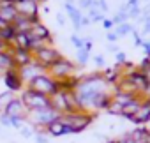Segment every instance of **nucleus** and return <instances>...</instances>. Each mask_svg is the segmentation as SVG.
<instances>
[{"label":"nucleus","mask_w":150,"mask_h":143,"mask_svg":"<svg viewBox=\"0 0 150 143\" xmlns=\"http://www.w3.org/2000/svg\"><path fill=\"white\" fill-rule=\"evenodd\" d=\"M13 48H20V50H28L30 51V35L27 32H16L14 39H13Z\"/></svg>","instance_id":"nucleus-22"},{"label":"nucleus","mask_w":150,"mask_h":143,"mask_svg":"<svg viewBox=\"0 0 150 143\" xmlns=\"http://www.w3.org/2000/svg\"><path fill=\"white\" fill-rule=\"evenodd\" d=\"M106 143H118V141H117V139H108Z\"/></svg>","instance_id":"nucleus-50"},{"label":"nucleus","mask_w":150,"mask_h":143,"mask_svg":"<svg viewBox=\"0 0 150 143\" xmlns=\"http://www.w3.org/2000/svg\"><path fill=\"white\" fill-rule=\"evenodd\" d=\"M20 134H21L23 138H34L35 131H34V127H30V125H23V127L20 129Z\"/></svg>","instance_id":"nucleus-32"},{"label":"nucleus","mask_w":150,"mask_h":143,"mask_svg":"<svg viewBox=\"0 0 150 143\" xmlns=\"http://www.w3.org/2000/svg\"><path fill=\"white\" fill-rule=\"evenodd\" d=\"M115 60H117V64H118V65H124V64L127 62V57H125V53H124V51H118V53L115 55Z\"/></svg>","instance_id":"nucleus-37"},{"label":"nucleus","mask_w":150,"mask_h":143,"mask_svg":"<svg viewBox=\"0 0 150 143\" xmlns=\"http://www.w3.org/2000/svg\"><path fill=\"white\" fill-rule=\"evenodd\" d=\"M50 101H51V108L55 110V111H58L60 115H64V113H69V106H67V101H65V96H64V92H57V94H53L51 97H50Z\"/></svg>","instance_id":"nucleus-18"},{"label":"nucleus","mask_w":150,"mask_h":143,"mask_svg":"<svg viewBox=\"0 0 150 143\" xmlns=\"http://www.w3.org/2000/svg\"><path fill=\"white\" fill-rule=\"evenodd\" d=\"M92 60L97 67H104V57L103 55H96V57H92Z\"/></svg>","instance_id":"nucleus-40"},{"label":"nucleus","mask_w":150,"mask_h":143,"mask_svg":"<svg viewBox=\"0 0 150 143\" xmlns=\"http://www.w3.org/2000/svg\"><path fill=\"white\" fill-rule=\"evenodd\" d=\"M9 120H11V127H14V129H18V131L27 124V122H25L23 118H20V117H9Z\"/></svg>","instance_id":"nucleus-30"},{"label":"nucleus","mask_w":150,"mask_h":143,"mask_svg":"<svg viewBox=\"0 0 150 143\" xmlns=\"http://www.w3.org/2000/svg\"><path fill=\"white\" fill-rule=\"evenodd\" d=\"M14 97H16V94H14V92H11V90H6V92L0 94V113H6L7 106L13 103V99H14Z\"/></svg>","instance_id":"nucleus-25"},{"label":"nucleus","mask_w":150,"mask_h":143,"mask_svg":"<svg viewBox=\"0 0 150 143\" xmlns=\"http://www.w3.org/2000/svg\"><path fill=\"white\" fill-rule=\"evenodd\" d=\"M44 132H46L50 138H60V136H65V134H72L71 127L64 125L60 120H55V122H51V124H50V125L44 129Z\"/></svg>","instance_id":"nucleus-16"},{"label":"nucleus","mask_w":150,"mask_h":143,"mask_svg":"<svg viewBox=\"0 0 150 143\" xmlns=\"http://www.w3.org/2000/svg\"><path fill=\"white\" fill-rule=\"evenodd\" d=\"M71 42L74 44V48H76V50H80V48H83L85 39H81V37H78L76 34H74V35H71Z\"/></svg>","instance_id":"nucleus-34"},{"label":"nucleus","mask_w":150,"mask_h":143,"mask_svg":"<svg viewBox=\"0 0 150 143\" xmlns=\"http://www.w3.org/2000/svg\"><path fill=\"white\" fill-rule=\"evenodd\" d=\"M134 97H139V96H134V94H129V92H122V90H115L113 92V101L118 103V104H122V106H125L127 103H131Z\"/></svg>","instance_id":"nucleus-24"},{"label":"nucleus","mask_w":150,"mask_h":143,"mask_svg":"<svg viewBox=\"0 0 150 143\" xmlns=\"http://www.w3.org/2000/svg\"><path fill=\"white\" fill-rule=\"evenodd\" d=\"M139 16H141V7H139V6L131 7V11H129V20H138Z\"/></svg>","instance_id":"nucleus-36"},{"label":"nucleus","mask_w":150,"mask_h":143,"mask_svg":"<svg viewBox=\"0 0 150 143\" xmlns=\"http://www.w3.org/2000/svg\"><path fill=\"white\" fill-rule=\"evenodd\" d=\"M122 108H124L122 104H118V103L111 101V104L108 106V110H106V111H108L110 115H117V117H120V115H122Z\"/></svg>","instance_id":"nucleus-29"},{"label":"nucleus","mask_w":150,"mask_h":143,"mask_svg":"<svg viewBox=\"0 0 150 143\" xmlns=\"http://www.w3.org/2000/svg\"><path fill=\"white\" fill-rule=\"evenodd\" d=\"M6 27H9V23H7V21H4L2 18H0V30H4Z\"/></svg>","instance_id":"nucleus-48"},{"label":"nucleus","mask_w":150,"mask_h":143,"mask_svg":"<svg viewBox=\"0 0 150 143\" xmlns=\"http://www.w3.org/2000/svg\"><path fill=\"white\" fill-rule=\"evenodd\" d=\"M90 23H92V20H90L88 16H83V18H81V27H88Z\"/></svg>","instance_id":"nucleus-46"},{"label":"nucleus","mask_w":150,"mask_h":143,"mask_svg":"<svg viewBox=\"0 0 150 143\" xmlns=\"http://www.w3.org/2000/svg\"><path fill=\"white\" fill-rule=\"evenodd\" d=\"M92 6H94V0H78V6L76 7L83 13V11H88Z\"/></svg>","instance_id":"nucleus-31"},{"label":"nucleus","mask_w":150,"mask_h":143,"mask_svg":"<svg viewBox=\"0 0 150 143\" xmlns=\"http://www.w3.org/2000/svg\"><path fill=\"white\" fill-rule=\"evenodd\" d=\"M28 35L34 37V39H42V41H46L48 44L53 46V35H51V32H50V28H48L46 25H42L41 21H37V23L30 28Z\"/></svg>","instance_id":"nucleus-12"},{"label":"nucleus","mask_w":150,"mask_h":143,"mask_svg":"<svg viewBox=\"0 0 150 143\" xmlns=\"http://www.w3.org/2000/svg\"><path fill=\"white\" fill-rule=\"evenodd\" d=\"M139 97H141L143 101H150V83H148V85L143 88V92L139 94Z\"/></svg>","instance_id":"nucleus-39"},{"label":"nucleus","mask_w":150,"mask_h":143,"mask_svg":"<svg viewBox=\"0 0 150 143\" xmlns=\"http://www.w3.org/2000/svg\"><path fill=\"white\" fill-rule=\"evenodd\" d=\"M76 71H78V64H74V62H71L69 58L62 57L60 60H57L53 65L48 67V74H50L53 80L60 81V80H67V78L76 76Z\"/></svg>","instance_id":"nucleus-4"},{"label":"nucleus","mask_w":150,"mask_h":143,"mask_svg":"<svg viewBox=\"0 0 150 143\" xmlns=\"http://www.w3.org/2000/svg\"><path fill=\"white\" fill-rule=\"evenodd\" d=\"M94 118H96V115L87 113V111H80V110L78 111H72V113H64V115L58 117V120L64 125L71 127L72 134H80L81 131H85L94 122Z\"/></svg>","instance_id":"nucleus-3"},{"label":"nucleus","mask_w":150,"mask_h":143,"mask_svg":"<svg viewBox=\"0 0 150 143\" xmlns=\"http://www.w3.org/2000/svg\"><path fill=\"white\" fill-rule=\"evenodd\" d=\"M37 21H41L39 16H37V18H28V16H21V14H18L16 20H14V23H13V27H14L16 32H27V34H28L30 28H32Z\"/></svg>","instance_id":"nucleus-15"},{"label":"nucleus","mask_w":150,"mask_h":143,"mask_svg":"<svg viewBox=\"0 0 150 143\" xmlns=\"http://www.w3.org/2000/svg\"><path fill=\"white\" fill-rule=\"evenodd\" d=\"M44 73H48V69H46L44 65H41L39 62H35V60H32L30 64H27V65H23V67H18V74H20V78L23 80L25 85H28L34 78H37V76L44 74Z\"/></svg>","instance_id":"nucleus-8"},{"label":"nucleus","mask_w":150,"mask_h":143,"mask_svg":"<svg viewBox=\"0 0 150 143\" xmlns=\"http://www.w3.org/2000/svg\"><path fill=\"white\" fill-rule=\"evenodd\" d=\"M129 134H131V138H132L136 143H146L148 131H146V127H145V125H138L136 129L129 131Z\"/></svg>","instance_id":"nucleus-23"},{"label":"nucleus","mask_w":150,"mask_h":143,"mask_svg":"<svg viewBox=\"0 0 150 143\" xmlns=\"http://www.w3.org/2000/svg\"><path fill=\"white\" fill-rule=\"evenodd\" d=\"M131 122H134V124H138V125H145V124L150 122V101H143V103H141L138 113L131 118Z\"/></svg>","instance_id":"nucleus-17"},{"label":"nucleus","mask_w":150,"mask_h":143,"mask_svg":"<svg viewBox=\"0 0 150 143\" xmlns=\"http://www.w3.org/2000/svg\"><path fill=\"white\" fill-rule=\"evenodd\" d=\"M16 16H18V13H16L14 4L9 2V0H0V18L4 21H7L9 25H13Z\"/></svg>","instance_id":"nucleus-14"},{"label":"nucleus","mask_w":150,"mask_h":143,"mask_svg":"<svg viewBox=\"0 0 150 143\" xmlns=\"http://www.w3.org/2000/svg\"><path fill=\"white\" fill-rule=\"evenodd\" d=\"M64 9L67 11V16H69V20H71V23L74 25V30L80 32V30L83 28V27H81V18H83V13H81L76 6H74V2H69V0L64 4Z\"/></svg>","instance_id":"nucleus-11"},{"label":"nucleus","mask_w":150,"mask_h":143,"mask_svg":"<svg viewBox=\"0 0 150 143\" xmlns=\"http://www.w3.org/2000/svg\"><path fill=\"white\" fill-rule=\"evenodd\" d=\"M14 7H16V13L21 16H28V18L39 16V4L35 0H18Z\"/></svg>","instance_id":"nucleus-9"},{"label":"nucleus","mask_w":150,"mask_h":143,"mask_svg":"<svg viewBox=\"0 0 150 143\" xmlns=\"http://www.w3.org/2000/svg\"><path fill=\"white\" fill-rule=\"evenodd\" d=\"M13 69H18L14 60H13V51H2L0 50V73L6 74L7 71H13Z\"/></svg>","instance_id":"nucleus-20"},{"label":"nucleus","mask_w":150,"mask_h":143,"mask_svg":"<svg viewBox=\"0 0 150 143\" xmlns=\"http://www.w3.org/2000/svg\"><path fill=\"white\" fill-rule=\"evenodd\" d=\"M90 60V51H87L85 48H80L76 50V62H78V67H85Z\"/></svg>","instance_id":"nucleus-27"},{"label":"nucleus","mask_w":150,"mask_h":143,"mask_svg":"<svg viewBox=\"0 0 150 143\" xmlns=\"http://www.w3.org/2000/svg\"><path fill=\"white\" fill-rule=\"evenodd\" d=\"M127 4H129V7H136L139 4V0H127Z\"/></svg>","instance_id":"nucleus-47"},{"label":"nucleus","mask_w":150,"mask_h":143,"mask_svg":"<svg viewBox=\"0 0 150 143\" xmlns=\"http://www.w3.org/2000/svg\"><path fill=\"white\" fill-rule=\"evenodd\" d=\"M134 28H136L134 25H131L129 21H125V23H120V25H117V27H115V34H117L118 37H125V35L132 34V30H134Z\"/></svg>","instance_id":"nucleus-26"},{"label":"nucleus","mask_w":150,"mask_h":143,"mask_svg":"<svg viewBox=\"0 0 150 143\" xmlns=\"http://www.w3.org/2000/svg\"><path fill=\"white\" fill-rule=\"evenodd\" d=\"M20 97H21V101H23V104H25V108L28 111L30 110H42V108H50L51 106V101H50L48 96H42L39 92H34V90H30L27 87L21 90Z\"/></svg>","instance_id":"nucleus-6"},{"label":"nucleus","mask_w":150,"mask_h":143,"mask_svg":"<svg viewBox=\"0 0 150 143\" xmlns=\"http://www.w3.org/2000/svg\"><path fill=\"white\" fill-rule=\"evenodd\" d=\"M34 139H35V143H48L50 141V136L46 132H35L34 134Z\"/></svg>","instance_id":"nucleus-35"},{"label":"nucleus","mask_w":150,"mask_h":143,"mask_svg":"<svg viewBox=\"0 0 150 143\" xmlns=\"http://www.w3.org/2000/svg\"><path fill=\"white\" fill-rule=\"evenodd\" d=\"M87 16L92 20V23H103V21L106 20V14L101 13V11L96 9V7H90V9L87 11Z\"/></svg>","instance_id":"nucleus-28"},{"label":"nucleus","mask_w":150,"mask_h":143,"mask_svg":"<svg viewBox=\"0 0 150 143\" xmlns=\"http://www.w3.org/2000/svg\"><path fill=\"white\" fill-rule=\"evenodd\" d=\"M106 39H108L110 42H117V39H118V35L115 34V30H108V34H106Z\"/></svg>","instance_id":"nucleus-41"},{"label":"nucleus","mask_w":150,"mask_h":143,"mask_svg":"<svg viewBox=\"0 0 150 143\" xmlns=\"http://www.w3.org/2000/svg\"><path fill=\"white\" fill-rule=\"evenodd\" d=\"M141 103H143V99L141 97H134L131 103H127L124 108H122V118H127V120H131L136 113H138V110H139V106H141Z\"/></svg>","instance_id":"nucleus-21"},{"label":"nucleus","mask_w":150,"mask_h":143,"mask_svg":"<svg viewBox=\"0 0 150 143\" xmlns=\"http://www.w3.org/2000/svg\"><path fill=\"white\" fill-rule=\"evenodd\" d=\"M57 21H58V25H60V27H64V25H65V18H64V14H62V13H58V14H57Z\"/></svg>","instance_id":"nucleus-44"},{"label":"nucleus","mask_w":150,"mask_h":143,"mask_svg":"<svg viewBox=\"0 0 150 143\" xmlns=\"http://www.w3.org/2000/svg\"><path fill=\"white\" fill-rule=\"evenodd\" d=\"M58 117H60V113L55 111L51 106L50 108H42V110H30L27 113V124L30 127H34L35 132H44V129L51 122L58 120Z\"/></svg>","instance_id":"nucleus-2"},{"label":"nucleus","mask_w":150,"mask_h":143,"mask_svg":"<svg viewBox=\"0 0 150 143\" xmlns=\"http://www.w3.org/2000/svg\"><path fill=\"white\" fill-rule=\"evenodd\" d=\"M4 83H6V87H7V90H11V92H21L23 90V87H25V83H23V80L20 78V74H18V69H13V71H7V73L4 74Z\"/></svg>","instance_id":"nucleus-10"},{"label":"nucleus","mask_w":150,"mask_h":143,"mask_svg":"<svg viewBox=\"0 0 150 143\" xmlns=\"http://www.w3.org/2000/svg\"><path fill=\"white\" fill-rule=\"evenodd\" d=\"M113 85H110L101 73H90L85 76H78V85L74 88L78 110L97 115L99 111H106L113 101Z\"/></svg>","instance_id":"nucleus-1"},{"label":"nucleus","mask_w":150,"mask_h":143,"mask_svg":"<svg viewBox=\"0 0 150 143\" xmlns=\"http://www.w3.org/2000/svg\"><path fill=\"white\" fill-rule=\"evenodd\" d=\"M0 78H4V74H2V73H0Z\"/></svg>","instance_id":"nucleus-51"},{"label":"nucleus","mask_w":150,"mask_h":143,"mask_svg":"<svg viewBox=\"0 0 150 143\" xmlns=\"http://www.w3.org/2000/svg\"><path fill=\"white\" fill-rule=\"evenodd\" d=\"M27 88H30V90H34V92H39V94H42V96L51 97L53 94L58 92V83H57V80H53L48 73H44V74L34 78V80L27 85Z\"/></svg>","instance_id":"nucleus-5"},{"label":"nucleus","mask_w":150,"mask_h":143,"mask_svg":"<svg viewBox=\"0 0 150 143\" xmlns=\"http://www.w3.org/2000/svg\"><path fill=\"white\" fill-rule=\"evenodd\" d=\"M143 73H145V76H146V81L150 83V69H145V71H143Z\"/></svg>","instance_id":"nucleus-49"},{"label":"nucleus","mask_w":150,"mask_h":143,"mask_svg":"<svg viewBox=\"0 0 150 143\" xmlns=\"http://www.w3.org/2000/svg\"><path fill=\"white\" fill-rule=\"evenodd\" d=\"M13 60L16 64V67H23L27 64H30L34 60V55L28 51V50H20V48H14L13 50Z\"/></svg>","instance_id":"nucleus-19"},{"label":"nucleus","mask_w":150,"mask_h":143,"mask_svg":"<svg viewBox=\"0 0 150 143\" xmlns=\"http://www.w3.org/2000/svg\"><path fill=\"white\" fill-rule=\"evenodd\" d=\"M108 51H111V53H115V55H117L120 50H118V46H117L115 42H110V44H108Z\"/></svg>","instance_id":"nucleus-42"},{"label":"nucleus","mask_w":150,"mask_h":143,"mask_svg":"<svg viewBox=\"0 0 150 143\" xmlns=\"http://www.w3.org/2000/svg\"><path fill=\"white\" fill-rule=\"evenodd\" d=\"M32 55H34V60L39 62L41 65H44L46 69H48L50 65H53L57 60L62 58V53H60L55 46H44V48L37 50V51L32 53Z\"/></svg>","instance_id":"nucleus-7"},{"label":"nucleus","mask_w":150,"mask_h":143,"mask_svg":"<svg viewBox=\"0 0 150 143\" xmlns=\"http://www.w3.org/2000/svg\"><path fill=\"white\" fill-rule=\"evenodd\" d=\"M0 125H4V127H11L9 115H6V113H0Z\"/></svg>","instance_id":"nucleus-38"},{"label":"nucleus","mask_w":150,"mask_h":143,"mask_svg":"<svg viewBox=\"0 0 150 143\" xmlns=\"http://www.w3.org/2000/svg\"><path fill=\"white\" fill-rule=\"evenodd\" d=\"M92 7H96V9H99L101 13H108V4H106V0H94V6Z\"/></svg>","instance_id":"nucleus-33"},{"label":"nucleus","mask_w":150,"mask_h":143,"mask_svg":"<svg viewBox=\"0 0 150 143\" xmlns=\"http://www.w3.org/2000/svg\"><path fill=\"white\" fill-rule=\"evenodd\" d=\"M141 48L145 50V55H146V57H150V41H145Z\"/></svg>","instance_id":"nucleus-43"},{"label":"nucleus","mask_w":150,"mask_h":143,"mask_svg":"<svg viewBox=\"0 0 150 143\" xmlns=\"http://www.w3.org/2000/svg\"><path fill=\"white\" fill-rule=\"evenodd\" d=\"M27 113H28V110L25 108L21 97H18V96L13 99V103H11V104L7 106V110H6V115H9V117H20V118H23L25 122H27Z\"/></svg>","instance_id":"nucleus-13"},{"label":"nucleus","mask_w":150,"mask_h":143,"mask_svg":"<svg viewBox=\"0 0 150 143\" xmlns=\"http://www.w3.org/2000/svg\"><path fill=\"white\" fill-rule=\"evenodd\" d=\"M103 27H104V28H106V30H110V28H113V21H111V20H108V18H106V20H104V21H103Z\"/></svg>","instance_id":"nucleus-45"}]
</instances>
